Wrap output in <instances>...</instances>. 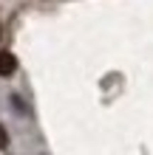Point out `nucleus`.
Listing matches in <instances>:
<instances>
[{"mask_svg": "<svg viewBox=\"0 0 153 155\" xmlns=\"http://www.w3.org/2000/svg\"><path fill=\"white\" fill-rule=\"evenodd\" d=\"M6 144H9V133H6V127L0 124V147H6Z\"/></svg>", "mask_w": 153, "mask_h": 155, "instance_id": "2", "label": "nucleus"}, {"mask_svg": "<svg viewBox=\"0 0 153 155\" xmlns=\"http://www.w3.org/2000/svg\"><path fill=\"white\" fill-rule=\"evenodd\" d=\"M17 71V57L12 51H0V76H12Z\"/></svg>", "mask_w": 153, "mask_h": 155, "instance_id": "1", "label": "nucleus"}]
</instances>
